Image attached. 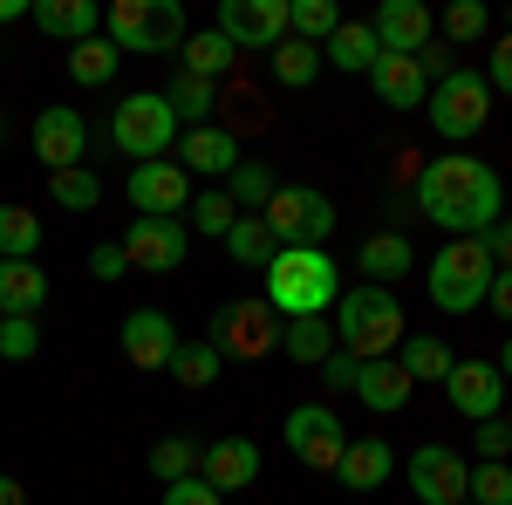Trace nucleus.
I'll return each instance as SVG.
<instances>
[{"mask_svg": "<svg viewBox=\"0 0 512 505\" xmlns=\"http://www.w3.org/2000/svg\"><path fill=\"white\" fill-rule=\"evenodd\" d=\"M280 328H287V321H280L267 301H226V308L212 314V335H205V342H212L219 355H239V362H253V355L280 349Z\"/></svg>", "mask_w": 512, "mask_h": 505, "instance_id": "1a4fd4ad", "label": "nucleus"}, {"mask_svg": "<svg viewBox=\"0 0 512 505\" xmlns=\"http://www.w3.org/2000/svg\"><path fill=\"white\" fill-rule=\"evenodd\" d=\"M321 62H335L342 76H369V69L383 62V48L369 35V21H342V28L328 35V48H321Z\"/></svg>", "mask_w": 512, "mask_h": 505, "instance_id": "a878e982", "label": "nucleus"}, {"mask_svg": "<svg viewBox=\"0 0 512 505\" xmlns=\"http://www.w3.org/2000/svg\"><path fill=\"white\" fill-rule=\"evenodd\" d=\"M123 192L137 205V219H178V212L192 205V171H185L178 157H158V164H137Z\"/></svg>", "mask_w": 512, "mask_h": 505, "instance_id": "ddd939ff", "label": "nucleus"}, {"mask_svg": "<svg viewBox=\"0 0 512 505\" xmlns=\"http://www.w3.org/2000/svg\"><path fill=\"white\" fill-rule=\"evenodd\" d=\"M110 41L123 55H178L185 48V7L178 0H110Z\"/></svg>", "mask_w": 512, "mask_h": 505, "instance_id": "39448f33", "label": "nucleus"}, {"mask_svg": "<svg viewBox=\"0 0 512 505\" xmlns=\"http://www.w3.org/2000/svg\"><path fill=\"white\" fill-rule=\"evenodd\" d=\"M342 301V273L328 260V246H280L267 260V308L280 321H308Z\"/></svg>", "mask_w": 512, "mask_h": 505, "instance_id": "f03ea898", "label": "nucleus"}, {"mask_svg": "<svg viewBox=\"0 0 512 505\" xmlns=\"http://www.w3.org/2000/svg\"><path fill=\"white\" fill-rule=\"evenodd\" d=\"M444 396H451V410L458 417H472V424H485V417H506V376L492 369V362H458L451 376H444Z\"/></svg>", "mask_w": 512, "mask_h": 505, "instance_id": "a211bd4d", "label": "nucleus"}, {"mask_svg": "<svg viewBox=\"0 0 512 505\" xmlns=\"http://www.w3.org/2000/svg\"><path fill=\"white\" fill-rule=\"evenodd\" d=\"M0 355H7V362H35L41 355V321L35 314H7V321H0Z\"/></svg>", "mask_w": 512, "mask_h": 505, "instance_id": "79ce46f5", "label": "nucleus"}, {"mask_svg": "<svg viewBox=\"0 0 512 505\" xmlns=\"http://www.w3.org/2000/svg\"><path fill=\"white\" fill-rule=\"evenodd\" d=\"M212 28L233 41V48L274 55L280 41H287V0H219V21Z\"/></svg>", "mask_w": 512, "mask_h": 505, "instance_id": "4468645a", "label": "nucleus"}, {"mask_svg": "<svg viewBox=\"0 0 512 505\" xmlns=\"http://www.w3.org/2000/svg\"><path fill=\"white\" fill-rule=\"evenodd\" d=\"M219 362H226V355L212 349V342H178V355H171V383H185V389L219 383Z\"/></svg>", "mask_w": 512, "mask_h": 505, "instance_id": "e433bc0d", "label": "nucleus"}, {"mask_svg": "<svg viewBox=\"0 0 512 505\" xmlns=\"http://www.w3.org/2000/svg\"><path fill=\"white\" fill-rule=\"evenodd\" d=\"M485 301H492L499 321H512V273H492V294H485Z\"/></svg>", "mask_w": 512, "mask_h": 505, "instance_id": "603ef678", "label": "nucleus"}, {"mask_svg": "<svg viewBox=\"0 0 512 505\" xmlns=\"http://www.w3.org/2000/svg\"><path fill=\"white\" fill-rule=\"evenodd\" d=\"M355 369H362V362H355V355H328V362H321V376H328V389H355Z\"/></svg>", "mask_w": 512, "mask_h": 505, "instance_id": "3c124183", "label": "nucleus"}, {"mask_svg": "<svg viewBox=\"0 0 512 505\" xmlns=\"http://www.w3.org/2000/svg\"><path fill=\"white\" fill-rule=\"evenodd\" d=\"M178 164H185V171H205V178H233L246 157H239V137L226 123H198V130L178 137Z\"/></svg>", "mask_w": 512, "mask_h": 505, "instance_id": "aec40b11", "label": "nucleus"}, {"mask_svg": "<svg viewBox=\"0 0 512 505\" xmlns=\"http://www.w3.org/2000/svg\"><path fill=\"white\" fill-rule=\"evenodd\" d=\"M431 301L444 314H472L485 308V294H492V253H485V239H451V246H437L431 260Z\"/></svg>", "mask_w": 512, "mask_h": 505, "instance_id": "423d86ee", "label": "nucleus"}, {"mask_svg": "<svg viewBox=\"0 0 512 505\" xmlns=\"http://www.w3.org/2000/svg\"><path fill=\"white\" fill-rule=\"evenodd\" d=\"M485 28H492V14H485L478 0H451V7H444V35L451 41H478Z\"/></svg>", "mask_w": 512, "mask_h": 505, "instance_id": "a18cd8bd", "label": "nucleus"}, {"mask_svg": "<svg viewBox=\"0 0 512 505\" xmlns=\"http://www.w3.org/2000/svg\"><path fill=\"white\" fill-rule=\"evenodd\" d=\"M164 103H171V117L185 123V130H198V123H212V110H219V89L198 82V76H178L164 89Z\"/></svg>", "mask_w": 512, "mask_h": 505, "instance_id": "473e14b6", "label": "nucleus"}, {"mask_svg": "<svg viewBox=\"0 0 512 505\" xmlns=\"http://www.w3.org/2000/svg\"><path fill=\"white\" fill-rule=\"evenodd\" d=\"M28 7H35V0H0V28H7V21H28Z\"/></svg>", "mask_w": 512, "mask_h": 505, "instance_id": "5fc2aeb1", "label": "nucleus"}, {"mask_svg": "<svg viewBox=\"0 0 512 505\" xmlns=\"http://www.w3.org/2000/svg\"><path fill=\"white\" fill-rule=\"evenodd\" d=\"M410 267H417V253H410L403 233H369L362 253H355V273H369V287H396Z\"/></svg>", "mask_w": 512, "mask_h": 505, "instance_id": "393cba45", "label": "nucleus"}, {"mask_svg": "<svg viewBox=\"0 0 512 505\" xmlns=\"http://www.w3.org/2000/svg\"><path fill=\"white\" fill-rule=\"evenodd\" d=\"M499 376H506V389H512V342H506V355H499Z\"/></svg>", "mask_w": 512, "mask_h": 505, "instance_id": "6e6d98bb", "label": "nucleus"}, {"mask_svg": "<svg viewBox=\"0 0 512 505\" xmlns=\"http://www.w3.org/2000/svg\"><path fill=\"white\" fill-rule=\"evenodd\" d=\"M335 28H342V7H335V0H287V35H294V41L328 48Z\"/></svg>", "mask_w": 512, "mask_h": 505, "instance_id": "2f4dec72", "label": "nucleus"}, {"mask_svg": "<svg viewBox=\"0 0 512 505\" xmlns=\"http://www.w3.org/2000/svg\"><path fill=\"white\" fill-rule=\"evenodd\" d=\"M89 273H96V280H123V273H130V260H123L117 239H103V246L89 253Z\"/></svg>", "mask_w": 512, "mask_h": 505, "instance_id": "de8ad7c7", "label": "nucleus"}, {"mask_svg": "<svg viewBox=\"0 0 512 505\" xmlns=\"http://www.w3.org/2000/svg\"><path fill=\"white\" fill-rule=\"evenodd\" d=\"M355 396H362L376 417H396V410L417 396V383H410V369H403L396 355H383V362H362V369H355Z\"/></svg>", "mask_w": 512, "mask_h": 505, "instance_id": "4be33fe9", "label": "nucleus"}, {"mask_svg": "<svg viewBox=\"0 0 512 505\" xmlns=\"http://www.w3.org/2000/svg\"><path fill=\"white\" fill-rule=\"evenodd\" d=\"M41 246V219L28 205H0V260H35Z\"/></svg>", "mask_w": 512, "mask_h": 505, "instance_id": "c9c22d12", "label": "nucleus"}, {"mask_svg": "<svg viewBox=\"0 0 512 505\" xmlns=\"http://www.w3.org/2000/svg\"><path fill=\"white\" fill-rule=\"evenodd\" d=\"M465 505H512V465H478L465 485Z\"/></svg>", "mask_w": 512, "mask_h": 505, "instance_id": "37998d69", "label": "nucleus"}, {"mask_svg": "<svg viewBox=\"0 0 512 505\" xmlns=\"http://www.w3.org/2000/svg\"><path fill=\"white\" fill-rule=\"evenodd\" d=\"M369 82H376V96H383L390 110H424V103H431V82L417 69V55H383V62L369 69Z\"/></svg>", "mask_w": 512, "mask_h": 505, "instance_id": "5701e85b", "label": "nucleus"}, {"mask_svg": "<svg viewBox=\"0 0 512 505\" xmlns=\"http://www.w3.org/2000/svg\"><path fill=\"white\" fill-rule=\"evenodd\" d=\"M485 89H506L512 96V28L492 41V76H485Z\"/></svg>", "mask_w": 512, "mask_h": 505, "instance_id": "09e8293b", "label": "nucleus"}, {"mask_svg": "<svg viewBox=\"0 0 512 505\" xmlns=\"http://www.w3.org/2000/svg\"><path fill=\"white\" fill-rule=\"evenodd\" d=\"M485 253H492V267L512 273V219H499L492 233H485Z\"/></svg>", "mask_w": 512, "mask_h": 505, "instance_id": "8fccbe9b", "label": "nucleus"}, {"mask_svg": "<svg viewBox=\"0 0 512 505\" xmlns=\"http://www.w3.org/2000/svg\"><path fill=\"white\" fill-rule=\"evenodd\" d=\"M178 55H185V69H178V76H198V82H212V89H219V76H226V69L239 62V48L219 35V28H205V35H185V48H178Z\"/></svg>", "mask_w": 512, "mask_h": 505, "instance_id": "c85d7f7f", "label": "nucleus"}, {"mask_svg": "<svg viewBox=\"0 0 512 505\" xmlns=\"http://www.w3.org/2000/svg\"><path fill=\"white\" fill-rule=\"evenodd\" d=\"M0 321H7V314H0Z\"/></svg>", "mask_w": 512, "mask_h": 505, "instance_id": "bf43d9fd", "label": "nucleus"}, {"mask_svg": "<svg viewBox=\"0 0 512 505\" xmlns=\"http://www.w3.org/2000/svg\"><path fill=\"white\" fill-rule=\"evenodd\" d=\"M260 219H267L274 246H328V233H335V198L315 192V185H274Z\"/></svg>", "mask_w": 512, "mask_h": 505, "instance_id": "0eeeda50", "label": "nucleus"}, {"mask_svg": "<svg viewBox=\"0 0 512 505\" xmlns=\"http://www.w3.org/2000/svg\"><path fill=\"white\" fill-rule=\"evenodd\" d=\"M226 253H233L239 267H260V273H267V260H274L280 246H274V233H267V219H260V212H253V219L239 212V226L226 233Z\"/></svg>", "mask_w": 512, "mask_h": 505, "instance_id": "72a5a7b5", "label": "nucleus"}, {"mask_svg": "<svg viewBox=\"0 0 512 505\" xmlns=\"http://www.w3.org/2000/svg\"><path fill=\"white\" fill-rule=\"evenodd\" d=\"M185 212H192V233H205V239H226L239 226V205L226 192H198Z\"/></svg>", "mask_w": 512, "mask_h": 505, "instance_id": "58836bf2", "label": "nucleus"}, {"mask_svg": "<svg viewBox=\"0 0 512 505\" xmlns=\"http://www.w3.org/2000/svg\"><path fill=\"white\" fill-rule=\"evenodd\" d=\"M0 144H7V123H0Z\"/></svg>", "mask_w": 512, "mask_h": 505, "instance_id": "13d9d810", "label": "nucleus"}, {"mask_svg": "<svg viewBox=\"0 0 512 505\" xmlns=\"http://www.w3.org/2000/svg\"><path fill=\"white\" fill-rule=\"evenodd\" d=\"M280 437H287V451L308 471H335L342 451H349V430H342V417H335L328 403H294L287 424H280Z\"/></svg>", "mask_w": 512, "mask_h": 505, "instance_id": "9d476101", "label": "nucleus"}, {"mask_svg": "<svg viewBox=\"0 0 512 505\" xmlns=\"http://www.w3.org/2000/svg\"><path fill=\"white\" fill-rule=\"evenodd\" d=\"M410 205H417L431 226H444L451 239H485L499 226V212H506V178L472 151H444L437 164L417 171Z\"/></svg>", "mask_w": 512, "mask_h": 505, "instance_id": "f257e3e1", "label": "nucleus"}, {"mask_svg": "<svg viewBox=\"0 0 512 505\" xmlns=\"http://www.w3.org/2000/svg\"><path fill=\"white\" fill-rule=\"evenodd\" d=\"M178 137H185V123L171 117L164 89H137V96H123L117 110H110V144H117L123 157H137V164L171 157V151H178Z\"/></svg>", "mask_w": 512, "mask_h": 505, "instance_id": "20e7f679", "label": "nucleus"}, {"mask_svg": "<svg viewBox=\"0 0 512 505\" xmlns=\"http://www.w3.org/2000/svg\"><path fill=\"white\" fill-rule=\"evenodd\" d=\"M123 342V362L130 369H171V355H178V321L164 308H130L117 328Z\"/></svg>", "mask_w": 512, "mask_h": 505, "instance_id": "2eb2a0df", "label": "nucleus"}, {"mask_svg": "<svg viewBox=\"0 0 512 505\" xmlns=\"http://www.w3.org/2000/svg\"><path fill=\"white\" fill-rule=\"evenodd\" d=\"M28 21H35L48 41H89V35H103V7L96 0H35L28 7Z\"/></svg>", "mask_w": 512, "mask_h": 505, "instance_id": "412c9836", "label": "nucleus"}, {"mask_svg": "<svg viewBox=\"0 0 512 505\" xmlns=\"http://www.w3.org/2000/svg\"><path fill=\"white\" fill-rule=\"evenodd\" d=\"M472 444H478V465H512V424L506 417L472 424Z\"/></svg>", "mask_w": 512, "mask_h": 505, "instance_id": "c03bdc74", "label": "nucleus"}, {"mask_svg": "<svg viewBox=\"0 0 512 505\" xmlns=\"http://www.w3.org/2000/svg\"><path fill=\"white\" fill-rule=\"evenodd\" d=\"M280 355H287V362H308V369H321V362L335 355V321H328V314L287 321V328H280Z\"/></svg>", "mask_w": 512, "mask_h": 505, "instance_id": "cd10ccee", "label": "nucleus"}, {"mask_svg": "<svg viewBox=\"0 0 512 505\" xmlns=\"http://www.w3.org/2000/svg\"><path fill=\"white\" fill-rule=\"evenodd\" d=\"M164 505H226V492H212L205 478H178V485H164Z\"/></svg>", "mask_w": 512, "mask_h": 505, "instance_id": "49530a36", "label": "nucleus"}, {"mask_svg": "<svg viewBox=\"0 0 512 505\" xmlns=\"http://www.w3.org/2000/svg\"><path fill=\"white\" fill-rule=\"evenodd\" d=\"M198 471V444L192 437H164V444H151V478L158 485H178V478H192Z\"/></svg>", "mask_w": 512, "mask_h": 505, "instance_id": "ea45409f", "label": "nucleus"}, {"mask_svg": "<svg viewBox=\"0 0 512 505\" xmlns=\"http://www.w3.org/2000/svg\"><path fill=\"white\" fill-rule=\"evenodd\" d=\"M117 246H123V260H130V273H178L192 233H185V219H130Z\"/></svg>", "mask_w": 512, "mask_h": 505, "instance_id": "9b49d317", "label": "nucleus"}, {"mask_svg": "<svg viewBox=\"0 0 512 505\" xmlns=\"http://www.w3.org/2000/svg\"><path fill=\"white\" fill-rule=\"evenodd\" d=\"M506 424H512V396H506Z\"/></svg>", "mask_w": 512, "mask_h": 505, "instance_id": "4d7b16f0", "label": "nucleus"}, {"mask_svg": "<svg viewBox=\"0 0 512 505\" xmlns=\"http://www.w3.org/2000/svg\"><path fill=\"white\" fill-rule=\"evenodd\" d=\"M390 471H396L390 437H349V451H342V465H335V478H342L349 492H376V485H383Z\"/></svg>", "mask_w": 512, "mask_h": 505, "instance_id": "b1692460", "label": "nucleus"}, {"mask_svg": "<svg viewBox=\"0 0 512 505\" xmlns=\"http://www.w3.org/2000/svg\"><path fill=\"white\" fill-rule=\"evenodd\" d=\"M48 301V273L35 260H0V314H41Z\"/></svg>", "mask_w": 512, "mask_h": 505, "instance_id": "bb28decb", "label": "nucleus"}, {"mask_svg": "<svg viewBox=\"0 0 512 505\" xmlns=\"http://www.w3.org/2000/svg\"><path fill=\"white\" fill-rule=\"evenodd\" d=\"M198 478H205L212 492H246V485L260 478V444H253V437H219V444H205V451H198Z\"/></svg>", "mask_w": 512, "mask_h": 505, "instance_id": "6ab92c4d", "label": "nucleus"}, {"mask_svg": "<svg viewBox=\"0 0 512 505\" xmlns=\"http://www.w3.org/2000/svg\"><path fill=\"white\" fill-rule=\"evenodd\" d=\"M431 123L437 137H451V144H465V137H478L485 130V117H492V89H485V76L478 69H451V76L431 89Z\"/></svg>", "mask_w": 512, "mask_h": 505, "instance_id": "6e6552de", "label": "nucleus"}, {"mask_svg": "<svg viewBox=\"0 0 512 505\" xmlns=\"http://www.w3.org/2000/svg\"><path fill=\"white\" fill-rule=\"evenodd\" d=\"M315 76H321V48H315V41H294V35H287L274 48V82H280V89H308Z\"/></svg>", "mask_w": 512, "mask_h": 505, "instance_id": "f704fd0d", "label": "nucleus"}, {"mask_svg": "<svg viewBox=\"0 0 512 505\" xmlns=\"http://www.w3.org/2000/svg\"><path fill=\"white\" fill-rule=\"evenodd\" d=\"M403 301H396V287H349L342 301H335V349L355 355V362H383V355L403 349Z\"/></svg>", "mask_w": 512, "mask_h": 505, "instance_id": "7ed1b4c3", "label": "nucleus"}, {"mask_svg": "<svg viewBox=\"0 0 512 505\" xmlns=\"http://www.w3.org/2000/svg\"><path fill=\"white\" fill-rule=\"evenodd\" d=\"M369 35H376L383 55H424L431 35H437V21H431L424 0H383V7L369 14Z\"/></svg>", "mask_w": 512, "mask_h": 505, "instance_id": "f3484780", "label": "nucleus"}, {"mask_svg": "<svg viewBox=\"0 0 512 505\" xmlns=\"http://www.w3.org/2000/svg\"><path fill=\"white\" fill-rule=\"evenodd\" d=\"M117 62H123V48L110 35H89V41L69 48V76H76L82 89H103V82L117 76Z\"/></svg>", "mask_w": 512, "mask_h": 505, "instance_id": "c756f323", "label": "nucleus"}, {"mask_svg": "<svg viewBox=\"0 0 512 505\" xmlns=\"http://www.w3.org/2000/svg\"><path fill=\"white\" fill-rule=\"evenodd\" d=\"M403 478H410V492H417L424 505H465L472 465H465L451 444H417V451H410V465H403Z\"/></svg>", "mask_w": 512, "mask_h": 505, "instance_id": "f8f14e48", "label": "nucleus"}, {"mask_svg": "<svg viewBox=\"0 0 512 505\" xmlns=\"http://www.w3.org/2000/svg\"><path fill=\"white\" fill-rule=\"evenodd\" d=\"M506 21H512V14H506Z\"/></svg>", "mask_w": 512, "mask_h": 505, "instance_id": "052dcab7", "label": "nucleus"}, {"mask_svg": "<svg viewBox=\"0 0 512 505\" xmlns=\"http://www.w3.org/2000/svg\"><path fill=\"white\" fill-rule=\"evenodd\" d=\"M0 505H28V485H21V478H7V471H0Z\"/></svg>", "mask_w": 512, "mask_h": 505, "instance_id": "864d4df0", "label": "nucleus"}, {"mask_svg": "<svg viewBox=\"0 0 512 505\" xmlns=\"http://www.w3.org/2000/svg\"><path fill=\"white\" fill-rule=\"evenodd\" d=\"M48 192H55L62 212H89V205L103 198V185H96V171H89V164H76V171H48Z\"/></svg>", "mask_w": 512, "mask_h": 505, "instance_id": "4c0bfd02", "label": "nucleus"}, {"mask_svg": "<svg viewBox=\"0 0 512 505\" xmlns=\"http://www.w3.org/2000/svg\"><path fill=\"white\" fill-rule=\"evenodd\" d=\"M403 369H410V383H444L451 369H458V355L444 349L437 335H403V355H396Z\"/></svg>", "mask_w": 512, "mask_h": 505, "instance_id": "7c9ffc66", "label": "nucleus"}, {"mask_svg": "<svg viewBox=\"0 0 512 505\" xmlns=\"http://www.w3.org/2000/svg\"><path fill=\"white\" fill-rule=\"evenodd\" d=\"M35 157L48 164V171H76L82 151H89V123H82V110H69V103H48V110H35Z\"/></svg>", "mask_w": 512, "mask_h": 505, "instance_id": "dca6fc26", "label": "nucleus"}, {"mask_svg": "<svg viewBox=\"0 0 512 505\" xmlns=\"http://www.w3.org/2000/svg\"><path fill=\"white\" fill-rule=\"evenodd\" d=\"M226 198H233L239 212H267V198H274V171H267V164H239L233 178H226Z\"/></svg>", "mask_w": 512, "mask_h": 505, "instance_id": "a19ab883", "label": "nucleus"}]
</instances>
